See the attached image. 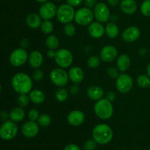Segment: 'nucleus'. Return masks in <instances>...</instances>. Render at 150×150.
Masks as SVG:
<instances>
[{
    "mask_svg": "<svg viewBox=\"0 0 150 150\" xmlns=\"http://www.w3.org/2000/svg\"><path fill=\"white\" fill-rule=\"evenodd\" d=\"M12 87L19 94L30 93L33 87V79L26 73H18L12 79Z\"/></svg>",
    "mask_w": 150,
    "mask_h": 150,
    "instance_id": "1",
    "label": "nucleus"
},
{
    "mask_svg": "<svg viewBox=\"0 0 150 150\" xmlns=\"http://www.w3.org/2000/svg\"><path fill=\"white\" fill-rule=\"evenodd\" d=\"M113 130L111 126L105 124H99L93 128L92 137L98 144L103 145L107 144L113 138Z\"/></svg>",
    "mask_w": 150,
    "mask_h": 150,
    "instance_id": "2",
    "label": "nucleus"
},
{
    "mask_svg": "<svg viewBox=\"0 0 150 150\" xmlns=\"http://www.w3.org/2000/svg\"><path fill=\"white\" fill-rule=\"evenodd\" d=\"M94 110L98 118L103 120L109 119L114 113V107L111 101L105 98L96 101L94 107Z\"/></svg>",
    "mask_w": 150,
    "mask_h": 150,
    "instance_id": "3",
    "label": "nucleus"
},
{
    "mask_svg": "<svg viewBox=\"0 0 150 150\" xmlns=\"http://www.w3.org/2000/svg\"><path fill=\"white\" fill-rule=\"evenodd\" d=\"M54 60L59 68L67 69L73 63V55L71 51L67 49H60L56 51Z\"/></svg>",
    "mask_w": 150,
    "mask_h": 150,
    "instance_id": "4",
    "label": "nucleus"
},
{
    "mask_svg": "<svg viewBox=\"0 0 150 150\" xmlns=\"http://www.w3.org/2000/svg\"><path fill=\"white\" fill-rule=\"evenodd\" d=\"M49 77L54 85L60 88L67 85L70 79L68 73H67V71L62 68H56L52 69L50 72Z\"/></svg>",
    "mask_w": 150,
    "mask_h": 150,
    "instance_id": "5",
    "label": "nucleus"
},
{
    "mask_svg": "<svg viewBox=\"0 0 150 150\" xmlns=\"http://www.w3.org/2000/svg\"><path fill=\"white\" fill-rule=\"evenodd\" d=\"M75 14H76V11L74 10V7L67 4H62L57 9V20L60 23L66 24L74 20Z\"/></svg>",
    "mask_w": 150,
    "mask_h": 150,
    "instance_id": "6",
    "label": "nucleus"
},
{
    "mask_svg": "<svg viewBox=\"0 0 150 150\" xmlns=\"http://www.w3.org/2000/svg\"><path fill=\"white\" fill-rule=\"evenodd\" d=\"M94 13L92 9L88 7H81L76 12L74 20L78 24L81 26H89L92 22H93Z\"/></svg>",
    "mask_w": 150,
    "mask_h": 150,
    "instance_id": "7",
    "label": "nucleus"
},
{
    "mask_svg": "<svg viewBox=\"0 0 150 150\" xmlns=\"http://www.w3.org/2000/svg\"><path fill=\"white\" fill-rule=\"evenodd\" d=\"M133 86V78L127 74H121L116 79V87H117V91L121 94H127L131 91Z\"/></svg>",
    "mask_w": 150,
    "mask_h": 150,
    "instance_id": "8",
    "label": "nucleus"
},
{
    "mask_svg": "<svg viewBox=\"0 0 150 150\" xmlns=\"http://www.w3.org/2000/svg\"><path fill=\"white\" fill-rule=\"evenodd\" d=\"M18 133V126L13 121H7L0 127V137L5 141L13 139Z\"/></svg>",
    "mask_w": 150,
    "mask_h": 150,
    "instance_id": "9",
    "label": "nucleus"
},
{
    "mask_svg": "<svg viewBox=\"0 0 150 150\" xmlns=\"http://www.w3.org/2000/svg\"><path fill=\"white\" fill-rule=\"evenodd\" d=\"M94 16L97 21L107 23L111 19V13L108 6L103 2H99L94 7Z\"/></svg>",
    "mask_w": 150,
    "mask_h": 150,
    "instance_id": "10",
    "label": "nucleus"
},
{
    "mask_svg": "<svg viewBox=\"0 0 150 150\" xmlns=\"http://www.w3.org/2000/svg\"><path fill=\"white\" fill-rule=\"evenodd\" d=\"M29 56L27 52L23 48L16 49L12 51L10 56V62L13 66L19 67L27 61Z\"/></svg>",
    "mask_w": 150,
    "mask_h": 150,
    "instance_id": "11",
    "label": "nucleus"
},
{
    "mask_svg": "<svg viewBox=\"0 0 150 150\" xmlns=\"http://www.w3.org/2000/svg\"><path fill=\"white\" fill-rule=\"evenodd\" d=\"M57 7L51 1L42 3L39 9V15L43 20H51L57 16Z\"/></svg>",
    "mask_w": 150,
    "mask_h": 150,
    "instance_id": "12",
    "label": "nucleus"
},
{
    "mask_svg": "<svg viewBox=\"0 0 150 150\" xmlns=\"http://www.w3.org/2000/svg\"><path fill=\"white\" fill-rule=\"evenodd\" d=\"M101 60L105 63H111L118 57V51L115 46L112 45L105 46L100 52Z\"/></svg>",
    "mask_w": 150,
    "mask_h": 150,
    "instance_id": "13",
    "label": "nucleus"
},
{
    "mask_svg": "<svg viewBox=\"0 0 150 150\" xmlns=\"http://www.w3.org/2000/svg\"><path fill=\"white\" fill-rule=\"evenodd\" d=\"M40 131V126L38 122L29 121L23 125L21 128L22 134L26 138H32L38 135Z\"/></svg>",
    "mask_w": 150,
    "mask_h": 150,
    "instance_id": "14",
    "label": "nucleus"
},
{
    "mask_svg": "<svg viewBox=\"0 0 150 150\" xmlns=\"http://www.w3.org/2000/svg\"><path fill=\"white\" fill-rule=\"evenodd\" d=\"M141 35V31L139 27L131 26L126 28L122 34V38L125 42L133 43L137 41Z\"/></svg>",
    "mask_w": 150,
    "mask_h": 150,
    "instance_id": "15",
    "label": "nucleus"
},
{
    "mask_svg": "<svg viewBox=\"0 0 150 150\" xmlns=\"http://www.w3.org/2000/svg\"><path fill=\"white\" fill-rule=\"evenodd\" d=\"M67 121L69 124L73 126L81 125L85 121V115L83 112L79 110H72L67 116Z\"/></svg>",
    "mask_w": 150,
    "mask_h": 150,
    "instance_id": "16",
    "label": "nucleus"
},
{
    "mask_svg": "<svg viewBox=\"0 0 150 150\" xmlns=\"http://www.w3.org/2000/svg\"><path fill=\"white\" fill-rule=\"evenodd\" d=\"M88 32L92 38L99 39L105 34V26L100 22L93 21L88 26Z\"/></svg>",
    "mask_w": 150,
    "mask_h": 150,
    "instance_id": "17",
    "label": "nucleus"
},
{
    "mask_svg": "<svg viewBox=\"0 0 150 150\" xmlns=\"http://www.w3.org/2000/svg\"><path fill=\"white\" fill-rule=\"evenodd\" d=\"M69 79L74 84H79L83 82L84 79V72L79 66H73L69 69Z\"/></svg>",
    "mask_w": 150,
    "mask_h": 150,
    "instance_id": "18",
    "label": "nucleus"
},
{
    "mask_svg": "<svg viewBox=\"0 0 150 150\" xmlns=\"http://www.w3.org/2000/svg\"><path fill=\"white\" fill-rule=\"evenodd\" d=\"M28 60L31 67L35 69H40L43 63V55L40 51L35 50L29 54Z\"/></svg>",
    "mask_w": 150,
    "mask_h": 150,
    "instance_id": "19",
    "label": "nucleus"
},
{
    "mask_svg": "<svg viewBox=\"0 0 150 150\" xmlns=\"http://www.w3.org/2000/svg\"><path fill=\"white\" fill-rule=\"evenodd\" d=\"M120 9L126 15H133L138 9L137 3L135 0H121L120 3Z\"/></svg>",
    "mask_w": 150,
    "mask_h": 150,
    "instance_id": "20",
    "label": "nucleus"
},
{
    "mask_svg": "<svg viewBox=\"0 0 150 150\" xmlns=\"http://www.w3.org/2000/svg\"><path fill=\"white\" fill-rule=\"evenodd\" d=\"M104 91L101 87L98 85H92L89 86L86 90V95L93 101H99L102 99L104 96Z\"/></svg>",
    "mask_w": 150,
    "mask_h": 150,
    "instance_id": "21",
    "label": "nucleus"
},
{
    "mask_svg": "<svg viewBox=\"0 0 150 150\" xmlns=\"http://www.w3.org/2000/svg\"><path fill=\"white\" fill-rule=\"evenodd\" d=\"M131 65V60L127 54H122L117 58V68L120 71H127Z\"/></svg>",
    "mask_w": 150,
    "mask_h": 150,
    "instance_id": "22",
    "label": "nucleus"
},
{
    "mask_svg": "<svg viewBox=\"0 0 150 150\" xmlns=\"http://www.w3.org/2000/svg\"><path fill=\"white\" fill-rule=\"evenodd\" d=\"M26 22L29 28L36 29L40 27V25L42 24V18L39 14L31 13L26 16Z\"/></svg>",
    "mask_w": 150,
    "mask_h": 150,
    "instance_id": "23",
    "label": "nucleus"
},
{
    "mask_svg": "<svg viewBox=\"0 0 150 150\" xmlns=\"http://www.w3.org/2000/svg\"><path fill=\"white\" fill-rule=\"evenodd\" d=\"M29 97L32 102L37 104H42L45 99V95L43 91L38 89L32 90L29 93Z\"/></svg>",
    "mask_w": 150,
    "mask_h": 150,
    "instance_id": "24",
    "label": "nucleus"
},
{
    "mask_svg": "<svg viewBox=\"0 0 150 150\" xmlns=\"http://www.w3.org/2000/svg\"><path fill=\"white\" fill-rule=\"evenodd\" d=\"M105 33L109 38H116L120 33V29L114 22H108L105 27Z\"/></svg>",
    "mask_w": 150,
    "mask_h": 150,
    "instance_id": "25",
    "label": "nucleus"
},
{
    "mask_svg": "<svg viewBox=\"0 0 150 150\" xmlns=\"http://www.w3.org/2000/svg\"><path fill=\"white\" fill-rule=\"evenodd\" d=\"M10 116L11 121L14 122H20L24 119L25 117V112L23 108L21 107H14L12 109L11 111L10 112Z\"/></svg>",
    "mask_w": 150,
    "mask_h": 150,
    "instance_id": "26",
    "label": "nucleus"
},
{
    "mask_svg": "<svg viewBox=\"0 0 150 150\" xmlns=\"http://www.w3.org/2000/svg\"><path fill=\"white\" fill-rule=\"evenodd\" d=\"M45 45L48 49L57 50L59 46V40L58 37L54 35H48L45 39Z\"/></svg>",
    "mask_w": 150,
    "mask_h": 150,
    "instance_id": "27",
    "label": "nucleus"
},
{
    "mask_svg": "<svg viewBox=\"0 0 150 150\" xmlns=\"http://www.w3.org/2000/svg\"><path fill=\"white\" fill-rule=\"evenodd\" d=\"M69 96V91L64 88H59L55 93V99L59 102L66 101Z\"/></svg>",
    "mask_w": 150,
    "mask_h": 150,
    "instance_id": "28",
    "label": "nucleus"
},
{
    "mask_svg": "<svg viewBox=\"0 0 150 150\" xmlns=\"http://www.w3.org/2000/svg\"><path fill=\"white\" fill-rule=\"evenodd\" d=\"M138 85L142 88H147L150 87V77L147 74H142L138 76L136 79Z\"/></svg>",
    "mask_w": 150,
    "mask_h": 150,
    "instance_id": "29",
    "label": "nucleus"
},
{
    "mask_svg": "<svg viewBox=\"0 0 150 150\" xmlns=\"http://www.w3.org/2000/svg\"><path fill=\"white\" fill-rule=\"evenodd\" d=\"M54 24L51 20H43L40 25V29L42 32L45 35H51L54 31Z\"/></svg>",
    "mask_w": 150,
    "mask_h": 150,
    "instance_id": "30",
    "label": "nucleus"
},
{
    "mask_svg": "<svg viewBox=\"0 0 150 150\" xmlns=\"http://www.w3.org/2000/svg\"><path fill=\"white\" fill-rule=\"evenodd\" d=\"M51 121H52L51 117L50 116V115L47 114V113H42V114L40 115L39 118L37 121L39 126H45V127L49 126L51 124Z\"/></svg>",
    "mask_w": 150,
    "mask_h": 150,
    "instance_id": "31",
    "label": "nucleus"
},
{
    "mask_svg": "<svg viewBox=\"0 0 150 150\" xmlns=\"http://www.w3.org/2000/svg\"><path fill=\"white\" fill-rule=\"evenodd\" d=\"M101 63L100 57L97 55H92L87 59L86 64L90 69H97Z\"/></svg>",
    "mask_w": 150,
    "mask_h": 150,
    "instance_id": "32",
    "label": "nucleus"
},
{
    "mask_svg": "<svg viewBox=\"0 0 150 150\" xmlns=\"http://www.w3.org/2000/svg\"><path fill=\"white\" fill-rule=\"evenodd\" d=\"M141 13L146 17H150V0H144L140 7Z\"/></svg>",
    "mask_w": 150,
    "mask_h": 150,
    "instance_id": "33",
    "label": "nucleus"
},
{
    "mask_svg": "<svg viewBox=\"0 0 150 150\" xmlns=\"http://www.w3.org/2000/svg\"><path fill=\"white\" fill-rule=\"evenodd\" d=\"M63 30H64V33L66 36L72 37L75 35L76 29L74 24H73L71 23H68L64 25Z\"/></svg>",
    "mask_w": 150,
    "mask_h": 150,
    "instance_id": "34",
    "label": "nucleus"
},
{
    "mask_svg": "<svg viewBox=\"0 0 150 150\" xmlns=\"http://www.w3.org/2000/svg\"><path fill=\"white\" fill-rule=\"evenodd\" d=\"M29 101L30 99L27 94H20L17 99V102L21 107H26L29 104Z\"/></svg>",
    "mask_w": 150,
    "mask_h": 150,
    "instance_id": "35",
    "label": "nucleus"
},
{
    "mask_svg": "<svg viewBox=\"0 0 150 150\" xmlns=\"http://www.w3.org/2000/svg\"><path fill=\"white\" fill-rule=\"evenodd\" d=\"M44 76V73L42 69H37L32 74V79L35 82H40Z\"/></svg>",
    "mask_w": 150,
    "mask_h": 150,
    "instance_id": "36",
    "label": "nucleus"
},
{
    "mask_svg": "<svg viewBox=\"0 0 150 150\" xmlns=\"http://www.w3.org/2000/svg\"><path fill=\"white\" fill-rule=\"evenodd\" d=\"M98 143L94 139H89L84 143L83 148L85 150H95L97 147Z\"/></svg>",
    "mask_w": 150,
    "mask_h": 150,
    "instance_id": "37",
    "label": "nucleus"
},
{
    "mask_svg": "<svg viewBox=\"0 0 150 150\" xmlns=\"http://www.w3.org/2000/svg\"><path fill=\"white\" fill-rule=\"evenodd\" d=\"M40 116L39 111L37 109L32 108L28 113V118L29 119V121H37Z\"/></svg>",
    "mask_w": 150,
    "mask_h": 150,
    "instance_id": "38",
    "label": "nucleus"
},
{
    "mask_svg": "<svg viewBox=\"0 0 150 150\" xmlns=\"http://www.w3.org/2000/svg\"><path fill=\"white\" fill-rule=\"evenodd\" d=\"M107 75H108V77L111 78V79H117L120 75L119 70L114 67L108 68V70H107Z\"/></svg>",
    "mask_w": 150,
    "mask_h": 150,
    "instance_id": "39",
    "label": "nucleus"
},
{
    "mask_svg": "<svg viewBox=\"0 0 150 150\" xmlns=\"http://www.w3.org/2000/svg\"><path fill=\"white\" fill-rule=\"evenodd\" d=\"M116 96H117V95H116V93L114 92V91H108V92L106 93V94H105V99H108V101H111V102L115 100Z\"/></svg>",
    "mask_w": 150,
    "mask_h": 150,
    "instance_id": "40",
    "label": "nucleus"
},
{
    "mask_svg": "<svg viewBox=\"0 0 150 150\" xmlns=\"http://www.w3.org/2000/svg\"><path fill=\"white\" fill-rule=\"evenodd\" d=\"M66 1H67V4L75 7L81 5V3L83 2V0H66Z\"/></svg>",
    "mask_w": 150,
    "mask_h": 150,
    "instance_id": "41",
    "label": "nucleus"
},
{
    "mask_svg": "<svg viewBox=\"0 0 150 150\" xmlns=\"http://www.w3.org/2000/svg\"><path fill=\"white\" fill-rule=\"evenodd\" d=\"M84 4L86 7L89 9H92L96 6L97 0H84Z\"/></svg>",
    "mask_w": 150,
    "mask_h": 150,
    "instance_id": "42",
    "label": "nucleus"
},
{
    "mask_svg": "<svg viewBox=\"0 0 150 150\" xmlns=\"http://www.w3.org/2000/svg\"><path fill=\"white\" fill-rule=\"evenodd\" d=\"M79 86L78 84H74V85H71L70 88V93L72 95H76L79 92Z\"/></svg>",
    "mask_w": 150,
    "mask_h": 150,
    "instance_id": "43",
    "label": "nucleus"
},
{
    "mask_svg": "<svg viewBox=\"0 0 150 150\" xmlns=\"http://www.w3.org/2000/svg\"><path fill=\"white\" fill-rule=\"evenodd\" d=\"M64 150H81V149L80 147L78 145H76V144H71L66 146L64 147Z\"/></svg>",
    "mask_w": 150,
    "mask_h": 150,
    "instance_id": "44",
    "label": "nucleus"
},
{
    "mask_svg": "<svg viewBox=\"0 0 150 150\" xmlns=\"http://www.w3.org/2000/svg\"><path fill=\"white\" fill-rule=\"evenodd\" d=\"M107 2L111 7H115L120 3V0H107Z\"/></svg>",
    "mask_w": 150,
    "mask_h": 150,
    "instance_id": "45",
    "label": "nucleus"
},
{
    "mask_svg": "<svg viewBox=\"0 0 150 150\" xmlns=\"http://www.w3.org/2000/svg\"><path fill=\"white\" fill-rule=\"evenodd\" d=\"M56 51L55 50H52V49H48V51H47V56L50 58H54L56 55Z\"/></svg>",
    "mask_w": 150,
    "mask_h": 150,
    "instance_id": "46",
    "label": "nucleus"
},
{
    "mask_svg": "<svg viewBox=\"0 0 150 150\" xmlns=\"http://www.w3.org/2000/svg\"><path fill=\"white\" fill-rule=\"evenodd\" d=\"M146 74L150 77V63L148 64L147 68H146Z\"/></svg>",
    "mask_w": 150,
    "mask_h": 150,
    "instance_id": "47",
    "label": "nucleus"
},
{
    "mask_svg": "<svg viewBox=\"0 0 150 150\" xmlns=\"http://www.w3.org/2000/svg\"><path fill=\"white\" fill-rule=\"evenodd\" d=\"M35 1L40 3H45V2H47V1H48L49 0H35Z\"/></svg>",
    "mask_w": 150,
    "mask_h": 150,
    "instance_id": "48",
    "label": "nucleus"
},
{
    "mask_svg": "<svg viewBox=\"0 0 150 150\" xmlns=\"http://www.w3.org/2000/svg\"><path fill=\"white\" fill-rule=\"evenodd\" d=\"M1 84H0V91H1Z\"/></svg>",
    "mask_w": 150,
    "mask_h": 150,
    "instance_id": "49",
    "label": "nucleus"
},
{
    "mask_svg": "<svg viewBox=\"0 0 150 150\" xmlns=\"http://www.w3.org/2000/svg\"><path fill=\"white\" fill-rule=\"evenodd\" d=\"M56 1H62V0H56Z\"/></svg>",
    "mask_w": 150,
    "mask_h": 150,
    "instance_id": "50",
    "label": "nucleus"
}]
</instances>
